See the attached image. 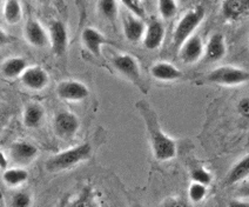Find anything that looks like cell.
I'll return each mask as SVG.
<instances>
[{
    "label": "cell",
    "mask_w": 249,
    "mask_h": 207,
    "mask_svg": "<svg viewBox=\"0 0 249 207\" xmlns=\"http://www.w3.org/2000/svg\"><path fill=\"white\" fill-rule=\"evenodd\" d=\"M135 109L138 110V112L143 119L154 158L158 161L165 163V161H169L177 157V143L161 129L157 112L153 110L151 105L145 100H139L135 104Z\"/></svg>",
    "instance_id": "6da1fadb"
},
{
    "label": "cell",
    "mask_w": 249,
    "mask_h": 207,
    "mask_svg": "<svg viewBox=\"0 0 249 207\" xmlns=\"http://www.w3.org/2000/svg\"><path fill=\"white\" fill-rule=\"evenodd\" d=\"M93 149L89 143H83L75 145L65 151L56 153L46 160L45 169L50 173H59L67 171L84 161L89 160L92 155Z\"/></svg>",
    "instance_id": "7a4b0ae2"
},
{
    "label": "cell",
    "mask_w": 249,
    "mask_h": 207,
    "mask_svg": "<svg viewBox=\"0 0 249 207\" xmlns=\"http://www.w3.org/2000/svg\"><path fill=\"white\" fill-rule=\"evenodd\" d=\"M206 10L205 7L197 5L188 12H186L181 17V19L178 21L177 26L174 28L173 32V46L175 49H180L181 45L185 42L187 39L194 36L195 30L200 26V24L205 19Z\"/></svg>",
    "instance_id": "3957f363"
},
{
    "label": "cell",
    "mask_w": 249,
    "mask_h": 207,
    "mask_svg": "<svg viewBox=\"0 0 249 207\" xmlns=\"http://www.w3.org/2000/svg\"><path fill=\"white\" fill-rule=\"evenodd\" d=\"M209 83L221 86H239L249 81V72L241 67L225 65L214 69L208 73Z\"/></svg>",
    "instance_id": "277c9868"
},
{
    "label": "cell",
    "mask_w": 249,
    "mask_h": 207,
    "mask_svg": "<svg viewBox=\"0 0 249 207\" xmlns=\"http://www.w3.org/2000/svg\"><path fill=\"white\" fill-rule=\"evenodd\" d=\"M80 129V120L73 112L60 111L53 118V131L58 138L69 140L75 137Z\"/></svg>",
    "instance_id": "5b68a950"
},
{
    "label": "cell",
    "mask_w": 249,
    "mask_h": 207,
    "mask_svg": "<svg viewBox=\"0 0 249 207\" xmlns=\"http://www.w3.org/2000/svg\"><path fill=\"white\" fill-rule=\"evenodd\" d=\"M113 66L124 78L131 81L135 86L142 89L140 65L135 56L128 55V53L115 56L113 58Z\"/></svg>",
    "instance_id": "8992f818"
},
{
    "label": "cell",
    "mask_w": 249,
    "mask_h": 207,
    "mask_svg": "<svg viewBox=\"0 0 249 207\" xmlns=\"http://www.w3.org/2000/svg\"><path fill=\"white\" fill-rule=\"evenodd\" d=\"M8 154H10V159L14 165L25 167L36 160L39 155V149L30 141L18 140L14 141L10 146Z\"/></svg>",
    "instance_id": "52a82bcc"
},
{
    "label": "cell",
    "mask_w": 249,
    "mask_h": 207,
    "mask_svg": "<svg viewBox=\"0 0 249 207\" xmlns=\"http://www.w3.org/2000/svg\"><path fill=\"white\" fill-rule=\"evenodd\" d=\"M55 91L61 100L70 101V103H79L89 97V87L78 80L60 81Z\"/></svg>",
    "instance_id": "ba28073f"
},
{
    "label": "cell",
    "mask_w": 249,
    "mask_h": 207,
    "mask_svg": "<svg viewBox=\"0 0 249 207\" xmlns=\"http://www.w3.org/2000/svg\"><path fill=\"white\" fill-rule=\"evenodd\" d=\"M205 56V45L200 36L194 35L181 45L179 49V58L183 64L191 65L199 61Z\"/></svg>",
    "instance_id": "9c48e42d"
},
{
    "label": "cell",
    "mask_w": 249,
    "mask_h": 207,
    "mask_svg": "<svg viewBox=\"0 0 249 207\" xmlns=\"http://www.w3.org/2000/svg\"><path fill=\"white\" fill-rule=\"evenodd\" d=\"M21 84L31 91H42L49 86L50 76L47 71L41 66H28L24 75L20 76Z\"/></svg>",
    "instance_id": "30bf717a"
},
{
    "label": "cell",
    "mask_w": 249,
    "mask_h": 207,
    "mask_svg": "<svg viewBox=\"0 0 249 207\" xmlns=\"http://www.w3.org/2000/svg\"><path fill=\"white\" fill-rule=\"evenodd\" d=\"M50 44L55 56L65 55L69 45V33L66 25L61 20H53L50 24Z\"/></svg>",
    "instance_id": "8fae6325"
},
{
    "label": "cell",
    "mask_w": 249,
    "mask_h": 207,
    "mask_svg": "<svg viewBox=\"0 0 249 207\" xmlns=\"http://www.w3.org/2000/svg\"><path fill=\"white\" fill-rule=\"evenodd\" d=\"M123 27L124 38L129 42L137 44L139 41H142L147 25L143 21V19L139 18L131 12L124 14L123 19Z\"/></svg>",
    "instance_id": "7c38bea8"
},
{
    "label": "cell",
    "mask_w": 249,
    "mask_h": 207,
    "mask_svg": "<svg viewBox=\"0 0 249 207\" xmlns=\"http://www.w3.org/2000/svg\"><path fill=\"white\" fill-rule=\"evenodd\" d=\"M24 37L30 45L33 47L47 46L50 41V35L45 31V28L36 19H28L24 27Z\"/></svg>",
    "instance_id": "4fadbf2b"
},
{
    "label": "cell",
    "mask_w": 249,
    "mask_h": 207,
    "mask_svg": "<svg viewBox=\"0 0 249 207\" xmlns=\"http://www.w3.org/2000/svg\"><path fill=\"white\" fill-rule=\"evenodd\" d=\"M166 36V28L162 21L158 19H153L148 22L145 32V37L142 39L143 47L149 51H155L160 49L163 44Z\"/></svg>",
    "instance_id": "5bb4252c"
},
{
    "label": "cell",
    "mask_w": 249,
    "mask_h": 207,
    "mask_svg": "<svg viewBox=\"0 0 249 207\" xmlns=\"http://www.w3.org/2000/svg\"><path fill=\"white\" fill-rule=\"evenodd\" d=\"M81 42L90 55L94 56L95 58H101L103 56L101 49L108 41H107L106 37L101 32H99L97 28L86 27L84 28L83 33H81Z\"/></svg>",
    "instance_id": "9a60e30c"
},
{
    "label": "cell",
    "mask_w": 249,
    "mask_h": 207,
    "mask_svg": "<svg viewBox=\"0 0 249 207\" xmlns=\"http://www.w3.org/2000/svg\"><path fill=\"white\" fill-rule=\"evenodd\" d=\"M227 53L225 36L222 33H214L208 39L205 46V59L208 62H216L225 58Z\"/></svg>",
    "instance_id": "2e32d148"
},
{
    "label": "cell",
    "mask_w": 249,
    "mask_h": 207,
    "mask_svg": "<svg viewBox=\"0 0 249 207\" xmlns=\"http://www.w3.org/2000/svg\"><path fill=\"white\" fill-rule=\"evenodd\" d=\"M221 12L227 20H239L249 14V0H223Z\"/></svg>",
    "instance_id": "e0dca14e"
},
{
    "label": "cell",
    "mask_w": 249,
    "mask_h": 207,
    "mask_svg": "<svg viewBox=\"0 0 249 207\" xmlns=\"http://www.w3.org/2000/svg\"><path fill=\"white\" fill-rule=\"evenodd\" d=\"M151 75L159 81H175L182 78L180 69L171 62L159 61L151 67Z\"/></svg>",
    "instance_id": "ac0fdd59"
},
{
    "label": "cell",
    "mask_w": 249,
    "mask_h": 207,
    "mask_svg": "<svg viewBox=\"0 0 249 207\" xmlns=\"http://www.w3.org/2000/svg\"><path fill=\"white\" fill-rule=\"evenodd\" d=\"M45 119V109L39 103H30L25 106L22 123L27 129H38Z\"/></svg>",
    "instance_id": "d6986e66"
},
{
    "label": "cell",
    "mask_w": 249,
    "mask_h": 207,
    "mask_svg": "<svg viewBox=\"0 0 249 207\" xmlns=\"http://www.w3.org/2000/svg\"><path fill=\"white\" fill-rule=\"evenodd\" d=\"M27 67L28 64L26 59L21 58V56H12V58H8L2 61L1 75L6 79L20 78L27 70Z\"/></svg>",
    "instance_id": "ffe728a7"
},
{
    "label": "cell",
    "mask_w": 249,
    "mask_h": 207,
    "mask_svg": "<svg viewBox=\"0 0 249 207\" xmlns=\"http://www.w3.org/2000/svg\"><path fill=\"white\" fill-rule=\"evenodd\" d=\"M249 177V154L240 159L239 161L229 169L226 184L227 185H235L245 181L246 178Z\"/></svg>",
    "instance_id": "44dd1931"
},
{
    "label": "cell",
    "mask_w": 249,
    "mask_h": 207,
    "mask_svg": "<svg viewBox=\"0 0 249 207\" xmlns=\"http://www.w3.org/2000/svg\"><path fill=\"white\" fill-rule=\"evenodd\" d=\"M28 179V172L24 167H11L1 172V180L10 188H18L24 185Z\"/></svg>",
    "instance_id": "7402d4cb"
},
{
    "label": "cell",
    "mask_w": 249,
    "mask_h": 207,
    "mask_svg": "<svg viewBox=\"0 0 249 207\" xmlns=\"http://www.w3.org/2000/svg\"><path fill=\"white\" fill-rule=\"evenodd\" d=\"M5 21L10 25H16L22 18V7L19 0H6L2 8Z\"/></svg>",
    "instance_id": "603a6c76"
},
{
    "label": "cell",
    "mask_w": 249,
    "mask_h": 207,
    "mask_svg": "<svg viewBox=\"0 0 249 207\" xmlns=\"http://www.w3.org/2000/svg\"><path fill=\"white\" fill-rule=\"evenodd\" d=\"M98 10L106 20L114 21L119 13L117 0H98Z\"/></svg>",
    "instance_id": "cb8c5ba5"
},
{
    "label": "cell",
    "mask_w": 249,
    "mask_h": 207,
    "mask_svg": "<svg viewBox=\"0 0 249 207\" xmlns=\"http://www.w3.org/2000/svg\"><path fill=\"white\" fill-rule=\"evenodd\" d=\"M158 8L161 18L168 20L177 16L178 0H158Z\"/></svg>",
    "instance_id": "d4e9b609"
},
{
    "label": "cell",
    "mask_w": 249,
    "mask_h": 207,
    "mask_svg": "<svg viewBox=\"0 0 249 207\" xmlns=\"http://www.w3.org/2000/svg\"><path fill=\"white\" fill-rule=\"evenodd\" d=\"M208 186L202 185V184L194 183L192 181V184L188 187V198L189 200L193 204H199L206 198L208 192Z\"/></svg>",
    "instance_id": "484cf974"
},
{
    "label": "cell",
    "mask_w": 249,
    "mask_h": 207,
    "mask_svg": "<svg viewBox=\"0 0 249 207\" xmlns=\"http://www.w3.org/2000/svg\"><path fill=\"white\" fill-rule=\"evenodd\" d=\"M191 179L194 183L202 184V185H211L212 181H213V175L212 173L207 171L205 167H196V169H192L191 172Z\"/></svg>",
    "instance_id": "4316f807"
},
{
    "label": "cell",
    "mask_w": 249,
    "mask_h": 207,
    "mask_svg": "<svg viewBox=\"0 0 249 207\" xmlns=\"http://www.w3.org/2000/svg\"><path fill=\"white\" fill-rule=\"evenodd\" d=\"M33 199L32 195L27 191H18L16 192L11 198V207H31L32 206Z\"/></svg>",
    "instance_id": "83f0119b"
},
{
    "label": "cell",
    "mask_w": 249,
    "mask_h": 207,
    "mask_svg": "<svg viewBox=\"0 0 249 207\" xmlns=\"http://www.w3.org/2000/svg\"><path fill=\"white\" fill-rule=\"evenodd\" d=\"M121 4L128 10V12H131L134 16L139 17L141 19H145L146 13L145 8L142 6V2L141 0H120Z\"/></svg>",
    "instance_id": "f1b7e54d"
},
{
    "label": "cell",
    "mask_w": 249,
    "mask_h": 207,
    "mask_svg": "<svg viewBox=\"0 0 249 207\" xmlns=\"http://www.w3.org/2000/svg\"><path fill=\"white\" fill-rule=\"evenodd\" d=\"M161 207H191L186 200L181 199L179 197H171L165 200Z\"/></svg>",
    "instance_id": "f546056e"
},
{
    "label": "cell",
    "mask_w": 249,
    "mask_h": 207,
    "mask_svg": "<svg viewBox=\"0 0 249 207\" xmlns=\"http://www.w3.org/2000/svg\"><path fill=\"white\" fill-rule=\"evenodd\" d=\"M235 195L236 197L241 198V199L249 200V180L242 181V183L240 184L235 191Z\"/></svg>",
    "instance_id": "4dcf8cb0"
},
{
    "label": "cell",
    "mask_w": 249,
    "mask_h": 207,
    "mask_svg": "<svg viewBox=\"0 0 249 207\" xmlns=\"http://www.w3.org/2000/svg\"><path fill=\"white\" fill-rule=\"evenodd\" d=\"M239 111L242 114H249V98H245L240 101Z\"/></svg>",
    "instance_id": "1f68e13d"
},
{
    "label": "cell",
    "mask_w": 249,
    "mask_h": 207,
    "mask_svg": "<svg viewBox=\"0 0 249 207\" xmlns=\"http://www.w3.org/2000/svg\"><path fill=\"white\" fill-rule=\"evenodd\" d=\"M228 207H249V201L245 199H233L229 201Z\"/></svg>",
    "instance_id": "d6a6232c"
},
{
    "label": "cell",
    "mask_w": 249,
    "mask_h": 207,
    "mask_svg": "<svg viewBox=\"0 0 249 207\" xmlns=\"http://www.w3.org/2000/svg\"><path fill=\"white\" fill-rule=\"evenodd\" d=\"M8 160H11V159L1 151V153H0V169H1V172L6 171L8 169Z\"/></svg>",
    "instance_id": "836d02e7"
},
{
    "label": "cell",
    "mask_w": 249,
    "mask_h": 207,
    "mask_svg": "<svg viewBox=\"0 0 249 207\" xmlns=\"http://www.w3.org/2000/svg\"><path fill=\"white\" fill-rule=\"evenodd\" d=\"M39 2H40L41 5H49L51 1H52V0H38Z\"/></svg>",
    "instance_id": "e575fe53"
},
{
    "label": "cell",
    "mask_w": 249,
    "mask_h": 207,
    "mask_svg": "<svg viewBox=\"0 0 249 207\" xmlns=\"http://www.w3.org/2000/svg\"><path fill=\"white\" fill-rule=\"evenodd\" d=\"M131 207H142V205H141V204H139V203H135V204H133Z\"/></svg>",
    "instance_id": "d590c367"
},
{
    "label": "cell",
    "mask_w": 249,
    "mask_h": 207,
    "mask_svg": "<svg viewBox=\"0 0 249 207\" xmlns=\"http://www.w3.org/2000/svg\"><path fill=\"white\" fill-rule=\"evenodd\" d=\"M178 1H180L181 4H185V2L188 1V0H178Z\"/></svg>",
    "instance_id": "8d00e7d4"
},
{
    "label": "cell",
    "mask_w": 249,
    "mask_h": 207,
    "mask_svg": "<svg viewBox=\"0 0 249 207\" xmlns=\"http://www.w3.org/2000/svg\"><path fill=\"white\" fill-rule=\"evenodd\" d=\"M1 207H4V206H2V205H1Z\"/></svg>",
    "instance_id": "74e56055"
}]
</instances>
